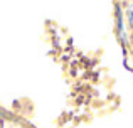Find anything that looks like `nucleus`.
Listing matches in <instances>:
<instances>
[{
    "instance_id": "1",
    "label": "nucleus",
    "mask_w": 133,
    "mask_h": 128,
    "mask_svg": "<svg viewBox=\"0 0 133 128\" xmlns=\"http://www.w3.org/2000/svg\"><path fill=\"white\" fill-rule=\"evenodd\" d=\"M128 20H130V24L133 25V3L130 5V9H128Z\"/></svg>"
}]
</instances>
